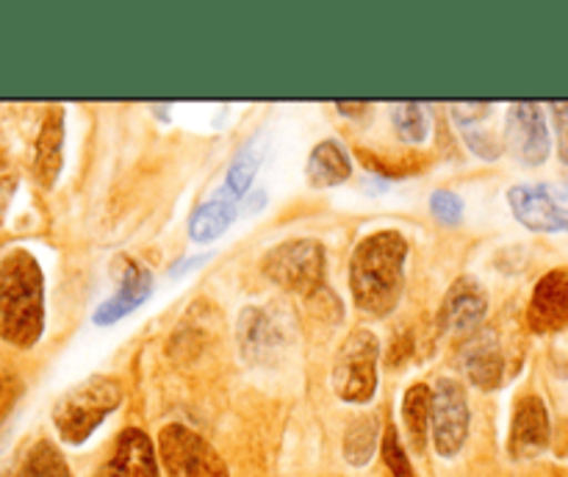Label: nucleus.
<instances>
[{"label":"nucleus","instance_id":"obj_1","mask_svg":"<svg viewBox=\"0 0 568 477\" xmlns=\"http://www.w3.org/2000/svg\"><path fill=\"white\" fill-rule=\"evenodd\" d=\"M408 238L399 231H377L355 247L349 261V288L361 311L388 316L405 292Z\"/></svg>","mask_w":568,"mask_h":477},{"label":"nucleus","instance_id":"obj_2","mask_svg":"<svg viewBox=\"0 0 568 477\" xmlns=\"http://www.w3.org/2000/svg\"><path fill=\"white\" fill-rule=\"evenodd\" d=\"M44 331V275L28 250L0 258V336L14 347H33Z\"/></svg>","mask_w":568,"mask_h":477},{"label":"nucleus","instance_id":"obj_3","mask_svg":"<svg viewBox=\"0 0 568 477\" xmlns=\"http://www.w3.org/2000/svg\"><path fill=\"white\" fill-rule=\"evenodd\" d=\"M122 403V386L114 377L94 375L78 383L53 408V425L67 444H83L105 416L114 414Z\"/></svg>","mask_w":568,"mask_h":477},{"label":"nucleus","instance_id":"obj_4","mask_svg":"<svg viewBox=\"0 0 568 477\" xmlns=\"http://www.w3.org/2000/svg\"><path fill=\"white\" fill-rule=\"evenodd\" d=\"M381 342L372 331L358 327L338 347L333 361V388L344 403H369L377 392Z\"/></svg>","mask_w":568,"mask_h":477},{"label":"nucleus","instance_id":"obj_5","mask_svg":"<svg viewBox=\"0 0 568 477\" xmlns=\"http://www.w3.org/2000/svg\"><path fill=\"white\" fill-rule=\"evenodd\" d=\"M261 270L286 292L314 294L325 277V247L316 238H288L264 255Z\"/></svg>","mask_w":568,"mask_h":477},{"label":"nucleus","instance_id":"obj_6","mask_svg":"<svg viewBox=\"0 0 568 477\" xmlns=\"http://www.w3.org/2000/svg\"><path fill=\"white\" fill-rule=\"evenodd\" d=\"M159 455L172 477H231L220 453L186 425L161 427Z\"/></svg>","mask_w":568,"mask_h":477},{"label":"nucleus","instance_id":"obj_7","mask_svg":"<svg viewBox=\"0 0 568 477\" xmlns=\"http://www.w3.org/2000/svg\"><path fill=\"white\" fill-rule=\"evenodd\" d=\"M510 211L530 231H568V186L564 183H519L508 192Z\"/></svg>","mask_w":568,"mask_h":477},{"label":"nucleus","instance_id":"obj_8","mask_svg":"<svg viewBox=\"0 0 568 477\" xmlns=\"http://www.w3.org/2000/svg\"><path fill=\"white\" fill-rule=\"evenodd\" d=\"M430 433L442 458H455L469 436V403L464 386L453 377H442L433 386Z\"/></svg>","mask_w":568,"mask_h":477},{"label":"nucleus","instance_id":"obj_9","mask_svg":"<svg viewBox=\"0 0 568 477\" xmlns=\"http://www.w3.org/2000/svg\"><path fill=\"white\" fill-rule=\"evenodd\" d=\"M505 148L527 166H538L549 159V131L541 105H510L508 120H505Z\"/></svg>","mask_w":568,"mask_h":477},{"label":"nucleus","instance_id":"obj_10","mask_svg":"<svg viewBox=\"0 0 568 477\" xmlns=\"http://www.w3.org/2000/svg\"><path fill=\"white\" fill-rule=\"evenodd\" d=\"M486 314L488 297L480 283L475 277H458L444 297L442 311H438V325L455 336H471L483 325Z\"/></svg>","mask_w":568,"mask_h":477},{"label":"nucleus","instance_id":"obj_11","mask_svg":"<svg viewBox=\"0 0 568 477\" xmlns=\"http://www.w3.org/2000/svg\"><path fill=\"white\" fill-rule=\"evenodd\" d=\"M549 447V414L547 405L536 394H525L516 403L510 422L508 449L516 460H530Z\"/></svg>","mask_w":568,"mask_h":477},{"label":"nucleus","instance_id":"obj_12","mask_svg":"<svg viewBox=\"0 0 568 477\" xmlns=\"http://www.w3.org/2000/svg\"><path fill=\"white\" fill-rule=\"evenodd\" d=\"M527 322L536 333H558L568 327V270L547 272L532 288Z\"/></svg>","mask_w":568,"mask_h":477},{"label":"nucleus","instance_id":"obj_13","mask_svg":"<svg viewBox=\"0 0 568 477\" xmlns=\"http://www.w3.org/2000/svg\"><path fill=\"white\" fill-rule=\"evenodd\" d=\"M153 292V275L144 264L136 258H120V281H116V292L94 311V322L98 325H114L122 316L136 311L144 300Z\"/></svg>","mask_w":568,"mask_h":477},{"label":"nucleus","instance_id":"obj_14","mask_svg":"<svg viewBox=\"0 0 568 477\" xmlns=\"http://www.w3.org/2000/svg\"><path fill=\"white\" fill-rule=\"evenodd\" d=\"M98 477H159V453L148 433L139 427L122 430L109 464Z\"/></svg>","mask_w":568,"mask_h":477},{"label":"nucleus","instance_id":"obj_15","mask_svg":"<svg viewBox=\"0 0 568 477\" xmlns=\"http://www.w3.org/2000/svg\"><path fill=\"white\" fill-rule=\"evenodd\" d=\"M239 200L236 194L227 186H222L220 192L211 194L205 203H200L194 209V214L189 216V236L197 244H209L214 238H220L222 233L231 227V222L236 220L239 214Z\"/></svg>","mask_w":568,"mask_h":477},{"label":"nucleus","instance_id":"obj_16","mask_svg":"<svg viewBox=\"0 0 568 477\" xmlns=\"http://www.w3.org/2000/svg\"><path fill=\"white\" fill-rule=\"evenodd\" d=\"M464 372L480 388H497L503 383V349H499L497 336L491 331L469 336L464 347Z\"/></svg>","mask_w":568,"mask_h":477},{"label":"nucleus","instance_id":"obj_17","mask_svg":"<svg viewBox=\"0 0 568 477\" xmlns=\"http://www.w3.org/2000/svg\"><path fill=\"white\" fill-rule=\"evenodd\" d=\"M61 161H64V111L50 109L39 128L37 161H33V175L39 186H53L61 172Z\"/></svg>","mask_w":568,"mask_h":477},{"label":"nucleus","instance_id":"obj_18","mask_svg":"<svg viewBox=\"0 0 568 477\" xmlns=\"http://www.w3.org/2000/svg\"><path fill=\"white\" fill-rule=\"evenodd\" d=\"M308 183L316 189L338 186V183L349 181L353 175V161H349L347 150L338 142H320L308 155V166H305Z\"/></svg>","mask_w":568,"mask_h":477},{"label":"nucleus","instance_id":"obj_19","mask_svg":"<svg viewBox=\"0 0 568 477\" xmlns=\"http://www.w3.org/2000/svg\"><path fill=\"white\" fill-rule=\"evenodd\" d=\"M430 408L433 388H427L425 383H414L403 397V422L416 449H425L427 433H430Z\"/></svg>","mask_w":568,"mask_h":477},{"label":"nucleus","instance_id":"obj_20","mask_svg":"<svg viewBox=\"0 0 568 477\" xmlns=\"http://www.w3.org/2000/svg\"><path fill=\"white\" fill-rule=\"evenodd\" d=\"M377 438H381V419L372 414L358 416L344 433V460L349 466H366L375 458Z\"/></svg>","mask_w":568,"mask_h":477},{"label":"nucleus","instance_id":"obj_21","mask_svg":"<svg viewBox=\"0 0 568 477\" xmlns=\"http://www.w3.org/2000/svg\"><path fill=\"white\" fill-rule=\"evenodd\" d=\"M20 477H72L70 466H67L64 455L53 447L50 442H37L22 458Z\"/></svg>","mask_w":568,"mask_h":477},{"label":"nucleus","instance_id":"obj_22","mask_svg":"<svg viewBox=\"0 0 568 477\" xmlns=\"http://www.w3.org/2000/svg\"><path fill=\"white\" fill-rule=\"evenodd\" d=\"M261 161H264V144H261V139H250V142L236 153V159H233L231 170H227V177H225V186L231 189L236 197H242V194L247 192L255 172H258Z\"/></svg>","mask_w":568,"mask_h":477},{"label":"nucleus","instance_id":"obj_23","mask_svg":"<svg viewBox=\"0 0 568 477\" xmlns=\"http://www.w3.org/2000/svg\"><path fill=\"white\" fill-rule=\"evenodd\" d=\"M394 128H397L399 139L405 142H422L430 131V114L427 105L422 103H399L394 105Z\"/></svg>","mask_w":568,"mask_h":477},{"label":"nucleus","instance_id":"obj_24","mask_svg":"<svg viewBox=\"0 0 568 477\" xmlns=\"http://www.w3.org/2000/svg\"><path fill=\"white\" fill-rule=\"evenodd\" d=\"M383 460H386L392 477H416L408 453H405L403 442H399L397 427H388L386 436H383Z\"/></svg>","mask_w":568,"mask_h":477},{"label":"nucleus","instance_id":"obj_25","mask_svg":"<svg viewBox=\"0 0 568 477\" xmlns=\"http://www.w3.org/2000/svg\"><path fill=\"white\" fill-rule=\"evenodd\" d=\"M430 211L438 222H444V225H458L460 216H464V200L455 192L438 189V192L430 194Z\"/></svg>","mask_w":568,"mask_h":477},{"label":"nucleus","instance_id":"obj_26","mask_svg":"<svg viewBox=\"0 0 568 477\" xmlns=\"http://www.w3.org/2000/svg\"><path fill=\"white\" fill-rule=\"evenodd\" d=\"M14 192H17V170L14 164H11L9 155L0 150V225H3L6 211H9Z\"/></svg>","mask_w":568,"mask_h":477},{"label":"nucleus","instance_id":"obj_27","mask_svg":"<svg viewBox=\"0 0 568 477\" xmlns=\"http://www.w3.org/2000/svg\"><path fill=\"white\" fill-rule=\"evenodd\" d=\"M552 116H555V131H558L560 161L568 166V100H555Z\"/></svg>","mask_w":568,"mask_h":477},{"label":"nucleus","instance_id":"obj_28","mask_svg":"<svg viewBox=\"0 0 568 477\" xmlns=\"http://www.w3.org/2000/svg\"><path fill=\"white\" fill-rule=\"evenodd\" d=\"M338 111H364L369 109V103H336Z\"/></svg>","mask_w":568,"mask_h":477}]
</instances>
